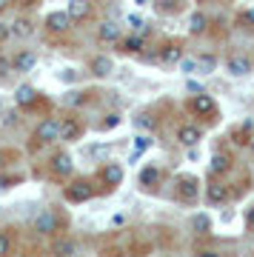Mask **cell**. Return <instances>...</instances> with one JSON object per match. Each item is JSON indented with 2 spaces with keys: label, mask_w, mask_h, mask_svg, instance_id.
I'll use <instances>...</instances> for the list:
<instances>
[{
  "label": "cell",
  "mask_w": 254,
  "mask_h": 257,
  "mask_svg": "<svg viewBox=\"0 0 254 257\" xmlns=\"http://www.w3.org/2000/svg\"><path fill=\"white\" fill-rule=\"evenodd\" d=\"M226 72L234 74V77H243V74L251 72V60H245V57H228L226 60Z\"/></svg>",
  "instance_id": "cell-9"
},
{
  "label": "cell",
  "mask_w": 254,
  "mask_h": 257,
  "mask_svg": "<svg viewBox=\"0 0 254 257\" xmlns=\"http://www.w3.org/2000/svg\"><path fill=\"white\" fill-rule=\"evenodd\" d=\"M52 251L60 257H69V254H74V243L72 240H57L55 246H52Z\"/></svg>",
  "instance_id": "cell-25"
},
{
  "label": "cell",
  "mask_w": 254,
  "mask_h": 257,
  "mask_svg": "<svg viewBox=\"0 0 254 257\" xmlns=\"http://www.w3.org/2000/svg\"><path fill=\"white\" fill-rule=\"evenodd\" d=\"M40 143H55L60 138V123L57 120H43L40 126H37V135H35Z\"/></svg>",
  "instance_id": "cell-3"
},
{
  "label": "cell",
  "mask_w": 254,
  "mask_h": 257,
  "mask_svg": "<svg viewBox=\"0 0 254 257\" xmlns=\"http://www.w3.org/2000/svg\"><path fill=\"white\" fill-rule=\"evenodd\" d=\"M245 226H248V229H254V206L245 211Z\"/></svg>",
  "instance_id": "cell-36"
},
{
  "label": "cell",
  "mask_w": 254,
  "mask_h": 257,
  "mask_svg": "<svg viewBox=\"0 0 254 257\" xmlns=\"http://www.w3.org/2000/svg\"><path fill=\"white\" fill-rule=\"evenodd\" d=\"M149 146H152V140L146 138V135H140V138H137V146H135V152H132V157H129V160L135 163V160H137V157H140V155H143V152H146V149H149Z\"/></svg>",
  "instance_id": "cell-26"
},
{
  "label": "cell",
  "mask_w": 254,
  "mask_h": 257,
  "mask_svg": "<svg viewBox=\"0 0 254 257\" xmlns=\"http://www.w3.org/2000/svg\"><path fill=\"white\" fill-rule=\"evenodd\" d=\"M35 63H37V57L32 55V52H20V55L12 60V69H15V72H32Z\"/></svg>",
  "instance_id": "cell-11"
},
{
  "label": "cell",
  "mask_w": 254,
  "mask_h": 257,
  "mask_svg": "<svg viewBox=\"0 0 254 257\" xmlns=\"http://www.w3.org/2000/svg\"><path fill=\"white\" fill-rule=\"evenodd\" d=\"M120 49H123L126 55H137V52H143V37H140V35H132V37H126V40L120 43Z\"/></svg>",
  "instance_id": "cell-20"
},
{
  "label": "cell",
  "mask_w": 254,
  "mask_h": 257,
  "mask_svg": "<svg viewBox=\"0 0 254 257\" xmlns=\"http://www.w3.org/2000/svg\"><path fill=\"white\" fill-rule=\"evenodd\" d=\"M9 35H12V26H3V23H0V43H3Z\"/></svg>",
  "instance_id": "cell-37"
},
{
  "label": "cell",
  "mask_w": 254,
  "mask_h": 257,
  "mask_svg": "<svg viewBox=\"0 0 254 257\" xmlns=\"http://www.w3.org/2000/svg\"><path fill=\"white\" fill-rule=\"evenodd\" d=\"M60 80H63V83L77 80V72H74V69H63V72H60Z\"/></svg>",
  "instance_id": "cell-32"
},
{
  "label": "cell",
  "mask_w": 254,
  "mask_h": 257,
  "mask_svg": "<svg viewBox=\"0 0 254 257\" xmlns=\"http://www.w3.org/2000/svg\"><path fill=\"white\" fill-rule=\"evenodd\" d=\"M240 23H243L245 29H254V9L243 12V15H240Z\"/></svg>",
  "instance_id": "cell-30"
},
{
  "label": "cell",
  "mask_w": 254,
  "mask_h": 257,
  "mask_svg": "<svg viewBox=\"0 0 254 257\" xmlns=\"http://www.w3.org/2000/svg\"><path fill=\"white\" fill-rule=\"evenodd\" d=\"M189 32H191V35H203V32H206V18H203L200 12H194V15H191V20H189Z\"/></svg>",
  "instance_id": "cell-23"
},
{
  "label": "cell",
  "mask_w": 254,
  "mask_h": 257,
  "mask_svg": "<svg viewBox=\"0 0 254 257\" xmlns=\"http://www.w3.org/2000/svg\"><path fill=\"white\" fill-rule=\"evenodd\" d=\"M12 35L18 37V40H26V37H32V35H35V26H32V20H29V18L15 20V23H12Z\"/></svg>",
  "instance_id": "cell-12"
},
{
  "label": "cell",
  "mask_w": 254,
  "mask_h": 257,
  "mask_svg": "<svg viewBox=\"0 0 254 257\" xmlns=\"http://www.w3.org/2000/svg\"><path fill=\"white\" fill-rule=\"evenodd\" d=\"M91 72L97 74V77H109V74L114 72V63H111L109 57H94V60H91Z\"/></svg>",
  "instance_id": "cell-16"
},
{
  "label": "cell",
  "mask_w": 254,
  "mask_h": 257,
  "mask_svg": "<svg viewBox=\"0 0 254 257\" xmlns=\"http://www.w3.org/2000/svg\"><path fill=\"white\" fill-rule=\"evenodd\" d=\"M91 189H89V183H83V180H77V183H72V186H66L63 189V197L69 203H86V200H91Z\"/></svg>",
  "instance_id": "cell-2"
},
{
  "label": "cell",
  "mask_w": 254,
  "mask_h": 257,
  "mask_svg": "<svg viewBox=\"0 0 254 257\" xmlns=\"http://www.w3.org/2000/svg\"><path fill=\"white\" fill-rule=\"evenodd\" d=\"M191 109L197 111V114H209V117H214L217 114V103L211 100L209 94H194V100H191Z\"/></svg>",
  "instance_id": "cell-4"
},
{
  "label": "cell",
  "mask_w": 254,
  "mask_h": 257,
  "mask_svg": "<svg viewBox=\"0 0 254 257\" xmlns=\"http://www.w3.org/2000/svg\"><path fill=\"white\" fill-rule=\"evenodd\" d=\"M12 254V237L6 234V231H0V257Z\"/></svg>",
  "instance_id": "cell-29"
},
{
  "label": "cell",
  "mask_w": 254,
  "mask_h": 257,
  "mask_svg": "<svg viewBox=\"0 0 254 257\" xmlns=\"http://www.w3.org/2000/svg\"><path fill=\"white\" fill-rule=\"evenodd\" d=\"M66 103H69V106H74V103H83V92H72V97H66Z\"/></svg>",
  "instance_id": "cell-35"
},
{
  "label": "cell",
  "mask_w": 254,
  "mask_h": 257,
  "mask_svg": "<svg viewBox=\"0 0 254 257\" xmlns=\"http://www.w3.org/2000/svg\"><path fill=\"white\" fill-rule=\"evenodd\" d=\"M117 123H120V117H117V114H109V117L103 120V128H114Z\"/></svg>",
  "instance_id": "cell-33"
},
{
  "label": "cell",
  "mask_w": 254,
  "mask_h": 257,
  "mask_svg": "<svg viewBox=\"0 0 254 257\" xmlns=\"http://www.w3.org/2000/svg\"><path fill=\"white\" fill-rule=\"evenodd\" d=\"M160 60H163L166 66H174V63H180L183 60V49L177 46V43H169V46L160 52Z\"/></svg>",
  "instance_id": "cell-13"
},
{
  "label": "cell",
  "mask_w": 254,
  "mask_h": 257,
  "mask_svg": "<svg viewBox=\"0 0 254 257\" xmlns=\"http://www.w3.org/2000/svg\"><path fill=\"white\" fill-rule=\"evenodd\" d=\"M35 100H37V92L32 86H20L18 92H15V103H18V106H32Z\"/></svg>",
  "instance_id": "cell-18"
},
{
  "label": "cell",
  "mask_w": 254,
  "mask_h": 257,
  "mask_svg": "<svg viewBox=\"0 0 254 257\" xmlns=\"http://www.w3.org/2000/svg\"><path fill=\"white\" fill-rule=\"evenodd\" d=\"M177 140H180L183 146H197L200 140H203V132L197 126H180L177 128Z\"/></svg>",
  "instance_id": "cell-7"
},
{
  "label": "cell",
  "mask_w": 254,
  "mask_h": 257,
  "mask_svg": "<svg viewBox=\"0 0 254 257\" xmlns=\"http://www.w3.org/2000/svg\"><path fill=\"white\" fill-rule=\"evenodd\" d=\"M209 172H211L214 177H217V175H223V172H228V157H226V155H214V157H211Z\"/></svg>",
  "instance_id": "cell-21"
},
{
  "label": "cell",
  "mask_w": 254,
  "mask_h": 257,
  "mask_svg": "<svg viewBox=\"0 0 254 257\" xmlns=\"http://www.w3.org/2000/svg\"><path fill=\"white\" fill-rule=\"evenodd\" d=\"M46 26H49V32H66L72 26V18H69V12H52L46 18Z\"/></svg>",
  "instance_id": "cell-6"
},
{
  "label": "cell",
  "mask_w": 254,
  "mask_h": 257,
  "mask_svg": "<svg viewBox=\"0 0 254 257\" xmlns=\"http://www.w3.org/2000/svg\"><path fill=\"white\" fill-rule=\"evenodd\" d=\"M197 69H200L203 74L214 72V69H217V57H214V55H203V57H197Z\"/></svg>",
  "instance_id": "cell-24"
},
{
  "label": "cell",
  "mask_w": 254,
  "mask_h": 257,
  "mask_svg": "<svg viewBox=\"0 0 254 257\" xmlns=\"http://www.w3.org/2000/svg\"><path fill=\"white\" fill-rule=\"evenodd\" d=\"M52 172H55L57 177H66L72 175V157L66 155V152H60V155L52 157Z\"/></svg>",
  "instance_id": "cell-10"
},
{
  "label": "cell",
  "mask_w": 254,
  "mask_h": 257,
  "mask_svg": "<svg viewBox=\"0 0 254 257\" xmlns=\"http://www.w3.org/2000/svg\"><path fill=\"white\" fill-rule=\"evenodd\" d=\"M83 135V126L77 123V120H66V123H60V138L63 140H77Z\"/></svg>",
  "instance_id": "cell-15"
},
{
  "label": "cell",
  "mask_w": 254,
  "mask_h": 257,
  "mask_svg": "<svg viewBox=\"0 0 254 257\" xmlns=\"http://www.w3.org/2000/svg\"><path fill=\"white\" fill-rule=\"evenodd\" d=\"M35 229L40 231V234H55L57 231V217L52 214V211H40L35 217Z\"/></svg>",
  "instance_id": "cell-5"
},
{
  "label": "cell",
  "mask_w": 254,
  "mask_h": 257,
  "mask_svg": "<svg viewBox=\"0 0 254 257\" xmlns=\"http://www.w3.org/2000/svg\"><path fill=\"white\" fill-rule=\"evenodd\" d=\"M9 72H12V60L0 57V77H3V74H9Z\"/></svg>",
  "instance_id": "cell-34"
},
{
  "label": "cell",
  "mask_w": 254,
  "mask_h": 257,
  "mask_svg": "<svg viewBox=\"0 0 254 257\" xmlns=\"http://www.w3.org/2000/svg\"><path fill=\"white\" fill-rule=\"evenodd\" d=\"M177 194H180V200H186V203H194V200H197V197H200L197 177H191V175L177 177Z\"/></svg>",
  "instance_id": "cell-1"
},
{
  "label": "cell",
  "mask_w": 254,
  "mask_h": 257,
  "mask_svg": "<svg viewBox=\"0 0 254 257\" xmlns=\"http://www.w3.org/2000/svg\"><path fill=\"white\" fill-rule=\"evenodd\" d=\"M69 18L72 20H86L91 15V0H69Z\"/></svg>",
  "instance_id": "cell-8"
},
{
  "label": "cell",
  "mask_w": 254,
  "mask_h": 257,
  "mask_svg": "<svg viewBox=\"0 0 254 257\" xmlns=\"http://www.w3.org/2000/svg\"><path fill=\"white\" fill-rule=\"evenodd\" d=\"M135 126L146 128V132H152V128L157 126V123H155V120H152V117H149V114H137V117H135Z\"/></svg>",
  "instance_id": "cell-28"
},
{
  "label": "cell",
  "mask_w": 254,
  "mask_h": 257,
  "mask_svg": "<svg viewBox=\"0 0 254 257\" xmlns=\"http://www.w3.org/2000/svg\"><path fill=\"white\" fill-rule=\"evenodd\" d=\"M194 66H197V63H191V60H180V69H183V72H191Z\"/></svg>",
  "instance_id": "cell-38"
},
{
  "label": "cell",
  "mask_w": 254,
  "mask_h": 257,
  "mask_svg": "<svg viewBox=\"0 0 254 257\" xmlns=\"http://www.w3.org/2000/svg\"><path fill=\"white\" fill-rule=\"evenodd\" d=\"M191 229L200 231V234L211 231V220H209V214H194V217H191Z\"/></svg>",
  "instance_id": "cell-22"
},
{
  "label": "cell",
  "mask_w": 254,
  "mask_h": 257,
  "mask_svg": "<svg viewBox=\"0 0 254 257\" xmlns=\"http://www.w3.org/2000/svg\"><path fill=\"white\" fill-rule=\"evenodd\" d=\"M206 194H209L211 203H226L228 200V189L223 183H211L209 189H206Z\"/></svg>",
  "instance_id": "cell-19"
},
{
  "label": "cell",
  "mask_w": 254,
  "mask_h": 257,
  "mask_svg": "<svg viewBox=\"0 0 254 257\" xmlns=\"http://www.w3.org/2000/svg\"><path fill=\"white\" fill-rule=\"evenodd\" d=\"M97 37H100V43H114L120 37V26L117 23H103V26L97 29Z\"/></svg>",
  "instance_id": "cell-14"
},
{
  "label": "cell",
  "mask_w": 254,
  "mask_h": 257,
  "mask_svg": "<svg viewBox=\"0 0 254 257\" xmlns=\"http://www.w3.org/2000/svg\"><path fill=\"white\" fill-rule=\"evenodd\" d=\"M103 180L109 186H120L123 183V169H120L117 163H109L106 169H103Z\"/></svg>",
  "instance_id": "cell-17"
},
{
  "label": "cell",
  "mask_w": 254,
  "mask_h": 257,
  "mask_svg": "<svg viewBox=\"0 0 254 257\" xmlns=\"http://www.w3.org/2000/svg\"><path fill=\"white\" fill-rule=\"evenodd\" d=\"M9 3H12V0H0V12H6V9H9Z\"/></svg>",
  "instance_id": "cell-39"
},
{
  "label": "cell",
  "mask_w": 254,
  "mask_h": 257,
  "mask_svg": "<svg viewBox=\"0 0 254 257\" xmlns=\"http://www.w3.org/2000/svg\"><path fill=\"white\" fill-rule=\"evenodd\" d=\"M129 26L135 29V32H143L146 23H143V18H135V15H132V18H129Z\"/></svg>",
  "instance_id": "cell-31"
},
{
  "label": "cell",
  "mask_w": 254,
  "mask_h": 257,
  "mask_svg": "<svg viewBox=\"0 0 254 257\" xmlns=\"http://www.w3.org/2000/svg\"><path fill=\"white\" fill-rule=\"evenodd\" d=\"M155 180H160V172H157V169H146L143 175H140V183L143 186H152Z\"/></svg>",
  "instance_id": "cell-27"
}]
</instances>
